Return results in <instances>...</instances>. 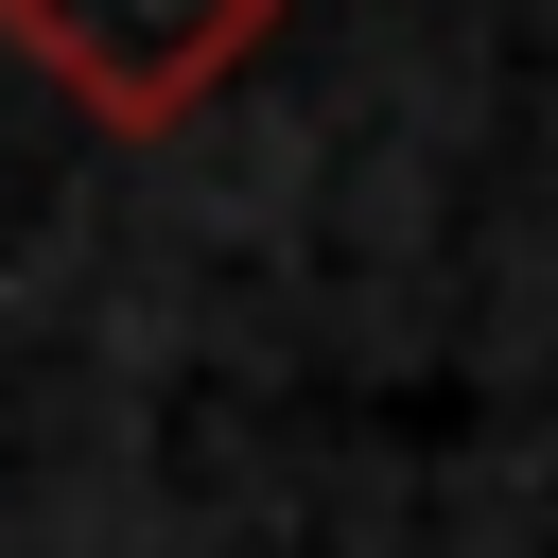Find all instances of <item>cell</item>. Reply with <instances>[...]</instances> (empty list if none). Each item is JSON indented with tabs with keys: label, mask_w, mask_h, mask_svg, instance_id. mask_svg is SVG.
Masks as SVG:
<instances>
[{
	"label": "cell",
	"mask_w": 558,
	"mask_h": 558,
	"mask_svg": "<svg viewBox=\"0 0 558 558\" xmlns=\"http://www.w3.org/2000/svg\"><path fill=\"white\" fill-rule=\"evenodd\" d=\"M0 35H17L105 140H174V122L279 35V0H0Z\"/></svg>",
	"instance_id": "6da1fadb"
}]
</instances>
